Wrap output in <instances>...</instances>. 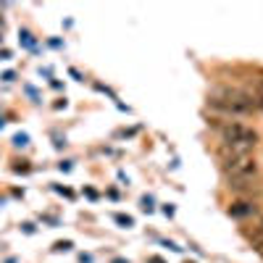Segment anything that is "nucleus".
<instances>
[{"label": "nucleus", "instance_id": "3", "mask_svg": "<svg viewBox=\"0 0 263 263\" xmlns=\"http://www.w3.org/2000/svg\"><path fill=\"white\" fill-rule=\"evenodd\" d=\"M245 237L250 239V245H253L258 253L263 250V213H258V216L253 218V227L245 229Z\"/></svg>", "mask_w": 263, "mask_h": 263}, {"label": "nucleus", "instance_id": "5", "mask_svg": "<svg viewBox=\"0 0 263 263\" xmlns=\"http://www.w3.org/2000/svg\"><path fill=\"white\" fill-rule=\"evenodd\" d=\"M253 98H255V108H258V111H263V79H258L255 90H253Z\"/></svg>", "mask_w": 263, "mask_h": 263}, {"label": "nucleus", "instance_id": "6", "mask_svg": "<svg viewBox=\"0 0 263 263\" xmlns=\"http://www.w3.org/2000/svg\"><path fill=\"white\" fill-rule=\"evenodd\" d=\"M260 255H263V250H260Z\"/></svg>", "mask_w": 263, "mask_h": 263}, {"label": "nucleus", "instance_id": "2", "mask_svg": "<svg viewBox=\"0 0 263 263\" xmlns=\"http://www.w3.org/2000/svg\"><path fill=\"white\" fill-rule=\"evenodd\" d=\"M221 142H239V145H258V135L255 129L245 126V124H237V121H227L221 124Z\"/></svg>", "mask_w": 263, "mask_h": 263}, {"label": "nucleus", "instance_id": "1", "mask_svg": "<svg viewBox=\"0 0 263 263\" xmlns=\"http://www.w3.org/2000/svg\"><path fill=\"white\" fill-rule=\"evenodd\" d=\"M211 105L221 108L227 114H253L255 111V98L248 90H239V87H216L208 95Z\"/></svg>", "mask_w": 263, "mask_h": 263}, {"label": "nucleus", "instance_id": "4", "mask_svg": "<svg viewBox=\"0 0 263 263\" xmlns=\"http://www.w3.org/2000/svg\"><path fill=\"white\" fill-rule=\"evenodd\" d=\"M229 213L234 216V218H255L260 211H258V205L255 203H250V200H234L232 205H229Z\"/></svg>", "mask_w": 263, "mask_h": 263}]
</instances>
